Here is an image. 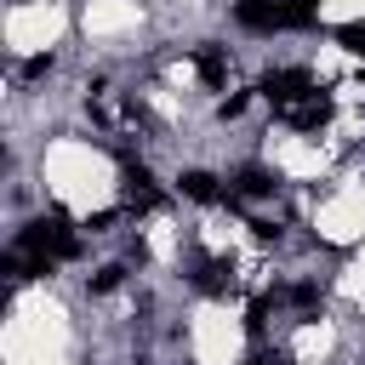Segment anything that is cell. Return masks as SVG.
Returning a JSON list of instances; mask_svg holds the SVG:
<instances>
[{"label": "cell", "mask_w": 365, "mask_h": 365, "mask_svg": "<svg viewBox=\"0 0 365 365\" xmlns=\"http://www.w3.org/2000/svg\"><path fill=\"white\" fill-rule=\"evenodd\" d=\"M336 40H342L354 57H365V23H342V29H336Z\"/></svg>", "instance_id": "cell-8"}, {"label": "cell", "mask_w": 365, "mask_h": 365, "mask_svg": "<svg viewBox=\"0 0 365 365\" xmlns=\"http://www.w3.org/2000/svg\"><path fill=\"white\" fill-rule=\"evenodd\" d=\"M120 274H125V268H97V274H91V291H97V297H103V291H114V285H120Z\"/></svg>", "instance_id": "cell-10"}, {"label": "cell", "mask_w": 365, "mask_h": 365, "mask_svg": "<svg viewBox=\"0 0 365 365\" xmlns=\"http://www.w3.org/2000/svg\"><path fill=\"white\" fill-rule=\"evenodd\" d=\"M234 188H240L245 200H268V194H274V171H262V165H240V171H234Z\"/></svg>", "instance_id": "cell-6"}, {"label": "cell", "mask_w": 365, "mask_h": 365, "mask_svg": "<svg viewBox=\"0 0 365 365\" xmlns=\"http://www.w3.org/2000/svg\"><path fill=\"white\" fill-rule=\"evenodd\" d=\"M279 120H285L291 131H319V125L331 120V97H319V91H308V97H297V103H285V108H279Z\"/></svg>", "instance_id": "cell-4"}, {"label": "cell", "mask_w": 365, "mask_h": 365, "mask_svg": "<svg viewBox=\"0 0 365 365\" xmlns=\"http://www.w3.org/2000/svg\"><path fill=\"white\" fill-rule=\"evenodd\" d=\"M177 188H182V194H188V200H200V205H211V200H217V194H222V188H217V177H211V171H182V177H177Z\"/></svg>", "instance_id": "cell-7"}, {"label": "cell", "mask_w": 365, "mask_h": 365, "mask_svg": "<svg viewBox=\"0 0 365 365\" xmlns=\"http://www.w3.org/2000/svg\"><path fill=\"white\" fill-rule=\"evenodd\" d=\"M23 74H29V80H40V74H51V57H29V63H23Z\"/></svg>", "instance_id": "cell-11"}, {"label": "cell", "mask_w": 365, "mask_h": 365, "mask_svg": "<svg viewBox=\"0 0 365 365\" xmlns=\"http://www.w3.org/2000/svg\"><path fill=\"white\" fill-rule=\"evenodd\" d=\"M291 302H297V308H319V285H314V279L291 285Z\"/></svg>", "instance_id": "cell-9"}, {"label": "cell", "mask_w": 365, "mask_h": 365, "mask_svg": "<svg viewBox=\"0 0 365 365\" xmlns=\"http://www.w3.org/2000/svg\"><path fill=\"white\" fill-rule=\"evenodd\" d=\"M17 251L46 257V262H68V257H80V234H74L63 217H40V222H29V228L17 234Z\"/></svg>", "instance_id": "cell-1"}, {"label": "cell", "mask_w": 365, "mask_h": 365, "mask_svg": "<svg viewBox=\"0 0 365 365\" xmlns=\"http://www.w3.org/2000/svg\"><path fill=\"white\" fill-rule=\"evenodd\" d=\"M234 23L251 34H274V29H297L291 0H234Z\"/></svg>", "instance_id": "cell-2"}, {"label": "cell", "mask_w": 365, "mask_h": 365, "mask_svg": "<svg viewBox=\"0 0 365 365\" xmlns=\"http://www.w3.org/2000/svg\"><path fill=\"white\" fill-rule=\"evenodd\" d=\"M251 365H274V359H251Z\"/></svg>", "instance_id": "cell-12"}, {"label": "cell", "mask_w": 365, "mask_h": 365, "mask_svg": "<svg viewBox=\"0 0 365 365\" xmlns=\"http://www.w3.org/2000/svg\"><path fill=\"white\" fill-rule=\"evenodd\" d=\"M262 91L274 97V108H285V103H297V97H308V91H319V86H314L308 68H268V74H262Z\"/></svg>", "instance_id": "cell-3"}, {"label": "cell", "mask_w": 365, "mask_h": 365, "mask_svg": "<svg viewBox=\"0 0 365 365\" xmlns=\"http://www.w3.org/2000/svg\"><path fill=\"white\" fill-rule=\"evenodd\" d=\"M194 68H200L205 86H222V80H228V51H222V46H200V51H194Z\"/></svg>", "instance_id": "cell-5"}]
</instances>
